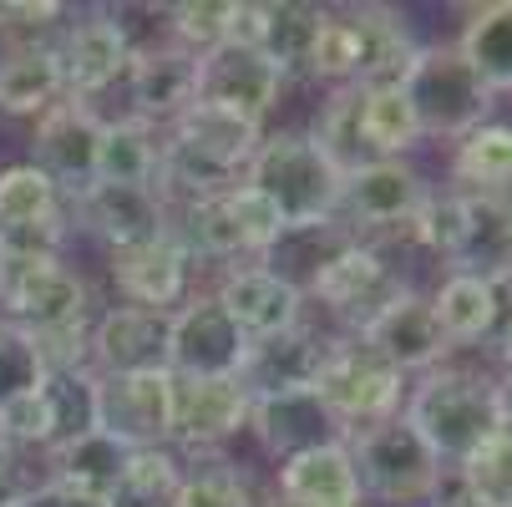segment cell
<instances>
[{
    "mask_svg": "<svg viewBox=\"0 0 512 507\" xmlns=\"http://www.w3.org/2000/svg\"><path fill=\"white\" fill-rule=\"evenodd\" d=\"M426 203H431L426 178L401 158L360 163L345 173V188H340V208L350 213L355 229H411Z\"/></svg>",
    "mask_w": 512,
    "mask_h": 507,
    "instance_id": "5bb4252c",
    "label": "cell"
},
{
    "mask_svg": "<svg viewBox=\"0 0 512 507\" xmlns=\"http://www.w3.org/2000/svg\"><path fill=\"white\" fill-rule=\"evenodd\" d=\"M360 340L376 345L401 376L406 371H431L436 360L452 350V340L442 335V325H436V315H431V300L411 295V289H406L396 305H386L371 325H365Z\"/></svg>",
    "mask_w": 512,
    "mask_h": 507,
    "instance_id": "603a6c76",
    "label": "cell"
},
{
    "mask_svg": "<svg viewBox=\"0 0 512 507\" xmlns=\"http://www.w3.org/2000/svg\"><path fill=\"white\" fill-rule=\"evenodd\" d=\"M249 426H254V437L279 462L300 457V452H315V447L350 442V431L330 416V406L315 396V386H305V391H274V396H249Z\"/></svg>",
    "mask_w": 512,
    "mask_h": 507,
    "instance_id": "2e32d148",
    "label": "cell"
},
{
    "mask_svg": "<svg viewBox=\"0 0 512 507\" xmlns=\"http://www.w3.org/2000/svg\"><path fill=\"white\" fill-rule=\"evenodd\" d=\"M310 77L320 82H340V87H355V71H360V36L350 26V16H325L315 46H310V61H305Z\"/></svg>",
    "mask_w": 512,
    "mask_h": 507,
    "instance_id": "60d3db41",
    "label": "cell"
},
{
    "mask_svg": "<svg viewBox=\"0 0 512 507\" xmlns=\"http://www.w3.org/2000/svg\"><path fill=\"white\" fill-rule=\"evenodd\" d=\"M56 56H61V82H66V97H77L92 107V97H102L107 87H117L127 71H132V36L127 26L117 21V11H92L87 21H71L66 36L56 41Z\"/></svg>",
    "mask_w": 512,
    "mask_h": 507,
    "instance_id": "4fadbf2b",
    "label": "cell"
},
{
    "mask_svg": "<svg viewBox=\"0 0 512 507\" xmlns=\"http://www.w3.org/2000/svg\"><path fill=\"white\" fill-rule=\"evenodd\" d=\"M401 92H406V102L421 122V137H457L462 142L492 112V92L462 61L457 46H421Z\"/></svg>",
    "mask_w": 512,
    "mask_h": 507,
    "instance_id": "52a82bcc",
    "label": "cell"
},
{
    "mask_svg": "<svg viewBox=\"0 0 512 507\" xmlns=\"http://www.w3.org/2000/svg\"><path fill=\"white\" fill-rule=\"evenodd\" d=\"M355 127H360V148L371 158H401V153H411L421 142V122H416V112H411L401 87L360 92Z\"/></svg>",
    "mask_w": 512,
    "mask_h": 507,
    "instance_id": "1f68e13d",
    "label": "cell"
},
{
    "mask_svg": "<svg viewBox=\"0 0 512 507\" xmlns=\"http://www.w3.org/2000/svg\"><path fill=\"white\" fill-rule=\"evenodd\" d=\"M0 310L31 335H56L92 320V295L61 254H0Z\"/></svg>",
    "mask_w": 512,
    "mask_h": 507,
    "instance_id": "277c9868",
    "label": "cell"
},
{
    "mask_svg": "<svg viewBox=\"0 0 512 507\" xmlns=\"http://www.w3.org/2000/svg\"><path fill=\"white\" fill-rule=\"evenodd\" d=\"M16 507H107V502H102V497H87V492H77V487H61V482L46 477V482L26 487Z\"/></svg>",
    "mask_w": 512,
    "mask_h": 507,
    "instance_id": "ee69618b",
    "label": "cell"
},
{
    "mask_svg": "<svg viewBox=\"0 0 512 507\" xmlns=\"http://www.w3.org/2000/svg\"><path fill=\"white\" fill-rule=\"evenodd\" d=\"M457 183H467L472 193H512V127L507 122H482L457 142V158H452Z\"/></svg>",
    "mask_w": 512,
    "mask_h": 507,
    "instance_id": "836d02e7",
    "label": "cell"
},
{
    "mask_svg": "<svg viewBox=\"0 0 512 507\" xmlns=\"http://www.w3.org/2000/svg\"><path fill=\"white\" fill-rule=\"evenodd\" d=\"M173 507H254V492L234 462H198L183 472Z\"/></svg>",
    "mask_w": 512,
    "mask_h": 507,
    "instance_id": "f35d334b",
    "label": "cell"
},
{
    "mask_svg": "<svg viewBox=\"0 0 512 507\" xmlns=\"http://www.w3.org/2000/svg\"><path fill=\"white\" fill-rule=\"evenodd\" d=\"M279 502L295 507H360V477H355V457L350 447H315L279 462Z\"/></svg>",
    "mask_w": 512,
    "mask_h": 507,
    "instance_id": "484cf974",
    "label": "cell"
},
{
    "mask_svg": "<svg viewBox=\"0 0 512 507\" xmlns=\"http://www.w3.org/2000/svg\"><path fill=\"white\" fill-rule=\"evenodd\" d=\"M77 219L107 239L112 249H132L148 244L158 234H168V198L158 188H117V183H92L77 198Z\"/></svg>",
    "mask_w": 512,
    "mask_h": 507,
    "instance_id": "44dd1931",
    "label": "cell"
},
{
    "mask_svg": "<svg viewBox=\"0 0 512 507\" xmlns=\"http://www.w3.org/2000/svg\"><path fill=\"white\" fill-rule=\"evenodd\" d=\"M401 421L431 447L436 462H472L492 437H502L497 411V381L472 371H426V381L411 391Z\"/></svg>",
    "mask_w": 512,
    "mask_h": 507,
    "instance_id": "7a4b0ae2",
    "label": "cell"
},
{
    "mask_svg": "<svg viewBox=\"0 0 512 507\" xmlns=\"http://www.w3.org/2000/svg\"><path fill=\"white\" fill-rule=\"evenodd\" d=\"M51 467H56L51 482L77 487V492L107 502V492L117 487V477H122V467H127V447H117L112 437H102V431H87V437L56 447V452H51Z\"/></svg>",
    "mask_w": 512,
    "mask_h": 507,
    "instance_id": "d6a6232c",
    "label": "cell"
},
{
    "mask_svg": "<svg viewBox=\"0 0 512 507\" xmlns=\"http://www.w3.org/2000/svg\"><path fill=\"white\" fill-rule=\"evenodd\" d=\"M325 6H310V0H284V6H264V41H259V51L284 71H305V61H310V46H315V36H320V26H325Z\"/></svg>",
    "mask_w": 512,
    "mask_h": 507,
    "instance_id": "e575fe53",
    "label": "cell"
},
{
    "mask_svg": "<svg viewBox=\"0 0 512 507\" xmlns=\"http://www.w3.org/2000/svg\"><path fill=\"white\" fill-rule=\"evenodd\" d=\"M127 92L137 107V122H178L198 102V56L183 46H158V51H137L127 71Z\"/></svg>",
    "mask_w": 512,
    "mask_h": 507,
    "instance_id": "7402d4cb",
    "label": "cell"
},
{
    "mask_svg": "<svg viewBox=\"0 0 512 507\" xmlns=\"http://www.w3.org/2000/svg\"><path fill=\"white\" fill-rule=\"evenodd\" d=\"M213 300L229 310V320H234L249 340L284 335V330H295V325H300V315H305V289H300L295 279L274 274L269 264L229 269Z\"/></svg>",
    "mask_w": 512,
    "mask_h": 507,
    "instance_id": "ac0fdd59",
    "label": "cell"
},
{
    "mask_svg": "<svg viewBox=\"0 0 512 507\" xmlns=\"http://www.w3.org/2000/svg\"><path fill=\"white\" fill-rule=\"evenodd\" d=\"M284 87V71L249 46H218L208 56H198V102L239 112L249 122H259Z\"/></svg>",
    "mask_w": 512,
    "mask_h": 507,
    "instance_id": "e0dca14e",
    "label": "cell"
},
{
    "mask_svg": "<svg viewBox=\"0 0 512 507\" xmlns=\"http://www.w3.org/2000/svg\"><path fill=\"white\" fill-rule=\"evenodd\" d=\"M97 431L127 452L173 442V371L97 376Z\"/></svg>",
    "mask_w": 512,
    "mask_h": 507,
    "instance_id": "9c48e42d",
    "label": "cell"
},
{
    "mask_svg": "<svg viewBox=\"0 0 512 507\" xmlns=\"http://www.w3.org/2000/svg\"><path fill=\"white\" fill-rule=\"evenodd\" d=\"M249 426V391L239 376H173V442L208 452Z\"/></svg>",
    "mask_w": 512,
    "mask_h": 507,
    "instance_id": "9a60e30c",
    "label": "cell"
},
{
    "mask_svg": "<svg viewBox=\"0 0 512 507\" xmlns=\"http://www.w3.org/2000/svg\"><path fill=\"white\" fill-rule=\"evenodd\" d=\"M229 213H234V229H239V249L244 254H274V244L289 234V224L279 219V208L259 188H249V183L229 188Z\"/></svg>",
    "mask_w": 512,
    "mask_h": 507,
    "instance_id": "ab89813d",
    "label": "cell"
},
{
    "mask_svg": "<svg viewBox=\"0 0 512 507\" xmlns=\"http://www.w3.org/2000/svg\"><path fill=\"white\" fill-rule=\"evenodd\" d=\"M497 350H502V366H507V371H512V325H507V330H502V345H497Z\"/></svg>",
    "mask_w": 512,
    "mask_h": 507,
    "instance_id": "c3c4849f",
    "label": "cell"
},
{
    "mask_svg": "<svg viewBox=\"0 0 512 507\" xmlns=\"http://www.w3.org/2000/svg\"><path fill=\"white\" fill-rule=\"evenodd\" d=\"M11 507H16V502H11Z\"/></svg>",
    "mask_w": 512,
    "mask_h": 507,
    "instance_id": "f907efd6",
    "label": "cell"
},
{
    "mask_svg": "<svg viewBox=\"0 0 512 507\" xmlns=\"http://www.w3.org/2000/svg\"><path fill=\"white\" fill-rule=\"evenodd\" d=\"M355 457V477L365 497H381L391 507H411L442 492V462L431 457V447L401 416H386L376 426L355 431V442H345Z\"/></svg>",
    "mask_w": 512,
    "mask_h": 507,
    "instance_id": "8992f818",
    "label": "cell"
},
{
    "mask_svg": "<svg viewBox=\"0 0 512 507\" xmlns=\"http://www.w3.org/2000/svg\"><path fill=\"white\" fill-rule=\"evenodd\" d=\"M442 507H487V502H482V497H472L467 487H457L452 497H442Z\"/></svg>",
    "mask_w": 512,
    "mask_h": 507,
    "instance_id": "7dc6e473",
    "label": "cell"
},
{
    "mask_svg": "<svg viewBox=\"0 0 512 507\" xmlns=\"http://www.w3.org/2000/svg\"><path fill=\"white\" fill-rule=\"evenodd\" d=\"M401 386H406V376L376 345H365L360 335L330 340L320 371H315V396L330 406V416L350 431V437L360 426H376V421L396 416Z\"/></svg>",
    "mask_w": 512,
    "mask_h": 507,
    "instance_id": "5b68a950",
    "label": "cell"
},
{
    "mask_svg": "<svg viewBox=\"0 0 512 507\" xmlns=\"http://www.w3.org/2000/svg\"><path fill=\"white\" fill-rule=\"evenodd\" d=\"M462 472V487L472 497H482L487 507H512V431L492 437L472 462L457 467Z\"/></svg>",
    "mask_w": 512,
    "mask_h": 507,
    "instance_id": "b9f144b4",
    "label": "cell"
},
{
    "mask_svg": "<svg viewBox=\"0 0 512 507\" xmlns=\"http://www.w3.org/2000/svg\"><path fill=\"white\" fill-rule=\"evenodd\" d=\"M92 360L97 376H137V371H168V315L112 305L92 325Z\"/></svg>",
    "mask_w": 512,
    "mask_h": 507,
    "instance_id": "ffe728a7",
    "label": "cell"
},
{
    "mask_svg": "<svg viewBox=\"0 0 512 507\" xmlns=\"http://www.w3.org/2000/svg\"><path fill=\"white\" fill-rule=\"evenodd\" d=\"M325 335L310 330L305 320L284 335H269V340H249V355H244V391L249 396H274V391H305L315 386V371L325 360Z\"/></svg>",
    "mask_w": 512,
    "mask_h": 507,
    "instance_id": "cb8c5ba5",
    "label": "cell"
},
{
    "mask_svg": "<svg viewBox=\"0 0 512 507\" xmlns=\"http://www.w3.org/2000/svg\"><path fill=\"white\" fill-rule=\"evenodd\" d=\"M497 411H502V431H512V371L497 381Z\"/></svg>",
    "mask_w": 512,
    "mask_h": 507,
    "instance_id": "bcb514c9",
    "label": "cell"
},
{
    "mask_svg": "<svg viewBox=\"0 0 512 507\" xmlns=\"http://www.w3.org/2000/svg\"><path fill=\"white\" fill-rule=\"evenodd\" d=\"M229 21H234V0H188V6H168L173 46L188 56H208L218 46H229Z\"/></svg>",
    "mask_w": 512,
    "mask_h": 507,
    "instance_id": "8d00e7d4",
    "label": "cell"
},
{
    "mask_svg": "<svg viewBox=\"0 0 512 507\" xmlns=\"http://www.w3.org/2000/svg\"><path fill=\"white\" fill-rule=\"evenodd\" d=\"M158 153H163V142L153 137L148 122H137V117L102 122V142H97V183H117V188H158Z\"/></svg>",
    "mask_w": 512,
    "mask_h": 507,
    "instance_id": "f1b7e54d",
    "label": "cell"
},
{
    "mask_svg": "<svg viewBox=\"0 0 512 507\" xmlns=\"http://www.w3.org/2000/svg\"><path fill=\"white\" fill-rule=\"evenodd\" d=\"M66 97L61 82V56L56 41H31V46H6L0 51V117H41Z\"/></svg>",
    "mask_w": 512,
    "mask_h": 507,
    "instance_id": "4316f807",
    "label": "cell"
},
{
    "mask_svg": "<svg viewBox=\"0 0 512 507\" xmlns=\"http://www.w3.org/2000/svg\"><path fill=\"white\" fill-rule=\"evenodd\" d=\"M249 335L229 320L213 295L188 300L168 315V371L173 376H239Z\"/></svg>",
    "mask_w": 512,
    "mask_h": 507,
    "instance_id": "7c38bea8",
    "label": "cell"
},
{
    "mask_svg": "<svg viewBox=\"0 0 512 507\" xmlns=\"http://www.w3.org/2000/svg\"><path fill=\"white\" fill-rule=\"evenodd\" d=\"M350 26L360 36V71H355V87L360 92H386L401 87L411 77V66L421 56V46L411 41L406 21L386 6H355Z\"/></svg>",
    "mask_w": 512,
    "mask_h": 507,
    "instance_id": "d4e9b609",
    "label": "cell"
},
{
    "mask_svg": "<svg viewBox=\"0 0 512 507\" xmlns=\"http://www.w3.org/2000/svg\"><path fill=\"white\" fill-rule=\"evenodd\" d=\"M305 289H310V295H315L340 325H350V335H360L386 305H396V300L406 295L401 274H396L371 244H360V239H350L345 249H335Z\"/></svg>",
    "mask_w": 512,
    "mask_h": 507,
    "instance_id": "ba28073f",
    "label": "cell"
},
{
    "mask_svg": "<svg viewBox=\"0 0 512 507\" xmlns=\"http://www.w3.org/2000/svg\"><path fill=\"white\" fill-rule=\"evenodd\" d=\"M188 269H193V254L173 234H158L132 249H112V284L137 310L173 315V305L188 295Z\"/></svg>",
    "mask_w": 512,
    "mask_h": 507,
    "instance_id": "d6986e66",
    "label": "cell"
},
{
    "mask_svg": "<svg viewBox=\"0 0 512 507\" xmlns=\"http://www.w3.org/2000/svg\"><path fill=\"white\" fill-rule=\"evenodd\" d=\"M416 239L442 254L452 274H472L487 284H512V198L497 193H447L421 208L411 224Z\"/></svg>",
    "mask_w": 512,
    "mask_h": 507,
    "instance_id": "6da1fadb",
    "label": "cell"
},
{
    "mask_svg": "<svg viewBox=\"0 0 512 507\" xmlns=\"http://www.w3.org/2000/svg\"><path fill=\"white\" fill-rule=\"evenodd\" d=\"M244 173H249L244 183L259 188L279 208V219L289 229L330 224L340 213L345 173L310 132H274V137H264Z\"/></svg>",
    "mask_w": 512,
    "mask_h": 507,
    "instance_id": "3957f363",
    "label": "cell"
},
{
    "mask_svg": "<svg viewBox=\"0 0 512 507\" xmlns=\"http://www.w3.org/2000/svg\"><path fill=\"white\" fill-rule=\"evenodd\" d=\"M61 21H66V6H56V0H0V36L11 46H31L51 36Z\"/></svg>",
    "mask_w": 512,
    "mask_h": 507,
    "instance_id": "7bdbcfd3",
    "label": "cell"
},
{
    "mask_svg": "<svg viewBox=\"0 0 512 507\" xmlns=\"http://www.w3.org/2000/svg\"><path fill=\"white\" fill-rule=\"evenodd\" d=\"M46 381V360L31 330L0 320V406L21 401L26 391H36Z\"/></svg>",
    "mask_w": 512,
    "mask_h": 507,
    "instance_id": "74e56055",
    "label": "cell"
},
{
    "mask_svg": "<svg viewBox=\"0 0 512 507\" xmlns=\"http://www.w3.org/2000/svg\"><path fill=\"white\" fill-rule=\"evenodd\" d=\"M21 492H26V482H21V462H16V452L0 442V507H11V502H21Z\"/></svg>",
    "mask_w": 512,
    "mask_h": 507,
    "instance_id": "f6af8a7d",
    "label": "cell"
},
{
    "mask_svg": "<svg viewBox=\"0 0 512 507\" xmlns=\"http://www.w3.org/2000/svg\"><path fill=\"white\" fill-rule=\"evenodd\" d=\"M178 482H183V467L168 447L127 452V467H122L117 487L107 492V507H173Z\"/></svg>",
    "mask_w": 512,
    "mask_h": 507,
    "instance_id": "d590c367",
    "label": "cell"
},
{
    "mask_svg": "<svg viewBox=\"0 0 512 507\" xmlns=\"http://www.w3.org/2000/svg\"><path fill=\"white\" fill-rule=\"evenodd\" d=\"M66 239V198L61 188L31 168H0V254H61Z\"/></svg>",
    "mask_w": 512,
    "mask_h": 507,
    "instance_id": "8fae6325",
    "label": "cell"
},
{
    "mask_svg": "<svg viewBox=\"0 0 512 507\" xmlns=\"http://www.w3.org/2000/svg\"><path fill=\"white\" fill-rule=\"evenodd\" d=\"M457 51L482 77V87L492 97L497 92H512V0H492V6L472 11Z\"/></svg>",
    "mask_w": 512,
    "mask_h": 507,
    "instance_id": "4dcf8cb0",
    "label": "cell"
},
{
    "mask_svg": "<svg viewBox=\"0 0 512 507\" xmlns=\"http://www.w3.org/2000/svg\"><path fill=\"white\" fill-rule=\"evenodd\" d=\"M274 507H295V502H274Z\"/></svg>",
    "mask_w": 512,
    "mask_h": 507,
    "instance_id": "681fc988",
    "label": "cell"
},
{
    "mask_svg": "<svg viewBox=\"0 0 512 507\" xmlns=\"http://www.w3.org/2000/svg\"><path fill=\"white\" fill-rule=\"evenodd\" d=\"M97 142H102V117L77 97H61L36 117L26 163L41 168L61 188V198H82L97 183Z\"/></svg>",
    "mask_w": 512,
    "mask_h": 507,
    "instance_id": "30bf717a",
    "label": "cell"
},
{
    "mask_svg": "<svg viewBox=\"0 0 512 507\" xmlns=\"http://www.w3.org/2000/svg\"><path fill=\"white\" fill-rule=\"evenodd\" d=\"M173 142L218 168H229L239 178V168H249V158L259 153V122L239 117V112H224V107H208V102H193L178 122H173Z\"/></svg>",
    "mask_w": 512,
    "mask_h": 507,
    "instance_id": "83f0119b",
    "label": "cell"
},
{
    "mask_svg": "<svg viewBox=\"0 0 512 507\" xmlns=\"http://www.w3.org/2000/svg\"><path fill=\"white\" fill-rule=\"evenodd\" d=\"M431 315L452 345L487 340L502 315V289L487 279H472V274H447V284L431 295Z\"/></svg>",
    "mask_w": 512,
    "mask_h": 507,
    "instance_id": "f546056e",
    "label": "cell"
}]
</instances>
